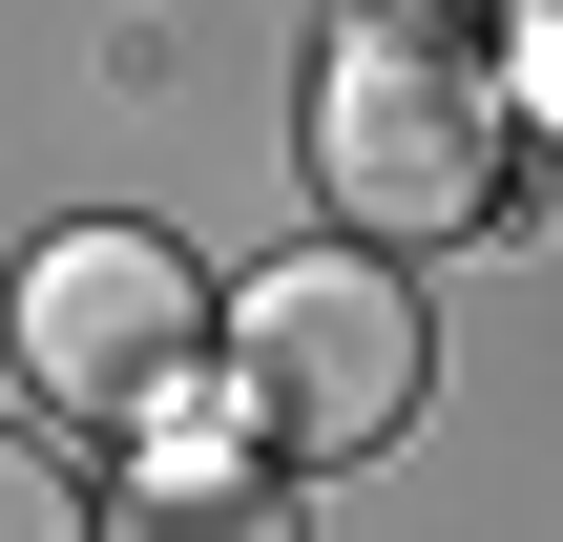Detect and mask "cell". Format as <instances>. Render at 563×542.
I'll use <instances>...</instances> for the list:
<instances>
[{
  "label": "cell",
  "mask_w": 563,
  "mask_h": 542,
  "mask_svg": "<svg viewBox=\"0 0 563 542\" xmlns=\"http://www.w3.org/2000/svg\"><path fill=\"white\" fill-rule=\"evenodd\" d=\"M21 376H42L63 418H104V439L188 418V397H209V272H188L167 230H42V272H21Z\"/></svg>",
  "instance_id": "3957f363"
},
{
  "label": "cell",
  "mask_w": 563,
  "mask_h": 542,
  "mask_svg": "<svg viewBox=\"0 0 563 542\" xmlns=\"http://www.w3.org/2000/svg\"><path fill=\"white\" fill-rule=\"evenodd\" d=\"M209 355L251 376V397H230V439H251L272 480L376 460V439L418 418V376H439V334H418V272H397V251H272L251 292H209Z\"/></svg>",
  "instance_id": "7a4b0ae2"
},
{
  "label": "cell",
  "mask_w": 563,
  "mask_h": 542,
  "mask_svg": "<svg viewBox=\"0 0 563 542\" xmlns=\"http://www.w3.org/2000/svg\"><path fill=\"white\" fill-rule=\"evenodd\" d=\"M84 542H292V480L188 397V418H146V439H125V480L84 501Z\"/></svg>",
  "instance_id": "277c9868"
},
{
  "label": "cell",
  "mask_w": 563,
  "mask_h": 542,
  "mask_svg": "<svg viewBox=\"0 0 563 542\" xmlns=\"http://www.w3.org/2000/svg\"><path fill=\"white\" fill-rule=\"evenodd\" d=\"M0 542H84V480H63V439H21V418H0Z\"/></svg>",
  "instance_id": "5b68a950"
},
{
  "label": "cell",
  "mask_w": 563,
  "mask_h": 542,
  "mask_svg": "<svg viewBox=\"0 0 563 542\" xmlns=\"http://www.w3.org/2000/svg\"><path fill=\"white\" fill-rule=\"evenodd\" d=\"M501 188H522L501 63L460 21H418V0L334 21V63H313V209L355 251H460V230H501Z\"/></svg>",
  "instance_id": "6da1fadb"
}]
</instances>
